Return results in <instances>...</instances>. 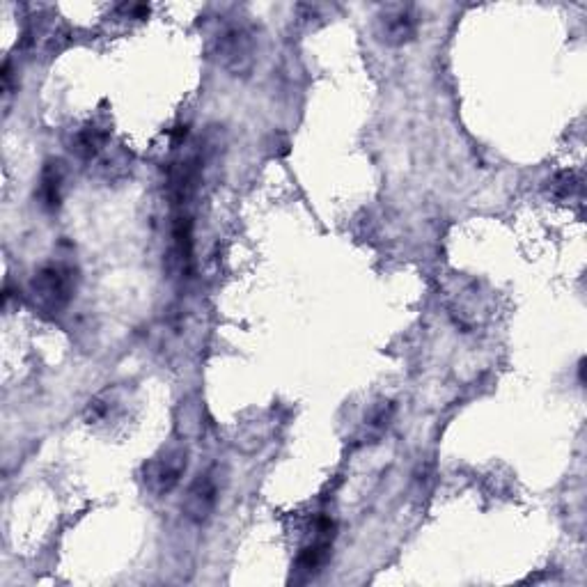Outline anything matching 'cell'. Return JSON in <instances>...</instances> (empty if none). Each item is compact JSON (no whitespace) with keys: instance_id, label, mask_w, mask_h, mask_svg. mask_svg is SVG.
I'll return each mask as SVG.
<instances>
[{"instance_id":"2","label":"cell","mask_w":587,"mask_h":587,"mask_svg":"<svg viewBox=\"0 0 587 587\" xmlns=\"http://www.w3.org/2000/svg\"><path fill=\"white\" fill-rule=\"evenodd\" d=\"M189 466V452L186 448H170L154 457L145 468V480L156 496H166V493L175 491L177 484L182 482Z\"/></svg>"},{"instance_id":"8","label":"cell","mask_w":587,"mask_h":587,"mask_svg":"<svg viewBox=\"0 0 587 587\" xmlns=\"http://www.w3.org/2000/svg\"><path fill=\"white\" fill-rule=\"evenodd\" d=\"M108 143V131L90 124V127L81 129L72 140V152L81 159H95V156L104 150Z\"/></svg>"},{"instance_id":"4","label":"cell","mask_w":587,"mask_h":587,"mask_svg":"<svg viewBox=\"0 0 587 587\" xmlns=\"http://www.w3.org/2000/svg\"><path fill=\"white\" fill-rule=\"evenodd\" d=\"M218 505V480L214 473L200 475L198 480L191 484L189 493L184 500V514L186 519L193 523H205L211 519Z\"/></svg>"},{"instance_id":"9","label":"cell","mask_w":587,"mask_h":587,"mask_svg":"<svg viewBox=\"0 0 587 587\" xmlns=\"http://www.w3.org/2000/svg\"><path fill=\"white\" fill-rule=\"evenodd\" d=\"M549 191H551L553 198H558V200L574 198V195L581 191V177H578L576 170L555 172L549 182Z\"/></svg>"},{"instance_id":"3","label":"cell","mask_w":587,"mask_h":587,"mask_svg":"<svg viewBox=\"0 0 587 587\" xmlns=\"http://www.w3.org/2000/svg\"><path fill=\"white\" fill-rule=\"evenodd\" d=\"M418 14L411 5H388L379 17V37L388 46H404L418 35Z\"/></svg>"},{"instance_id":"7","label":"cell","mask_w":587,"mask_h":587,"mask_svg":"<svg viewBox=\"0 0 587 587\" xmlns=\"http://www.w3.org/2000/svg\"><path fill=\"white\" fill-rule=\"evenodd\" d=\"M62 184H65V168L60 161H49L39 177V202L44 209L56 211L60 207Z\"/></svg>"},{"instance_id":"6","label":"cell","mask_w":587,"mask_h":587,"mask_svg":"<svg viewBox=\"0 0 587 587\" xmlns=\"http://www.w3.org/2000/svg\"><path fill=\"white\" fill-rule=\"evenodd\" d=\"M172 260L184 276H189L193 266V218L179 211L172 223Z\"/></svg>"},{"instance_id":"5","label":"cell","mask_w":587,"mask_h":587,"mask_svg":"<svg viewBox=\"0 0 587 587\" xmlns=\"http://www.w3.org/2000/svg\"><path fill=\"white\" fill-rule=\"evenodd\" d=\"M218 56L230 72H246L253 62V42L250 35L241 28H230L218 37Z\"/></svg>"},{"instance_id":"1","label":"cell","mask_w":587,"mask_h":587,"mask_svg":"<svg viewBox=\"0 0 587 587\" xmlns=\"http://www.w3.org/2000/svg\"><path fill=\"white\" fill-rule=\"evenodd\" d=\"M30 287L46 310L58 312L72 301L76 292V271L67 264H46L35 273Z\"/></svg>"}]
</instances>
